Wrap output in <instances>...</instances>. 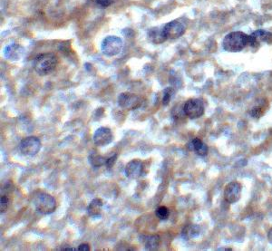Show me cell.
Listing matches in <instances>:
<instances>
[{"label":"cell","instance_id":"3957f363","mask_svg":"<svg viewBox=\"0 0 272 251\" xmlns=\"http://www.w3.org/2000/svg\"><path fill=\"white\" fill-rule=\"evenodd\" d=\"M33 204L35 206V209L44 215H49L53 213L56 208V201L54 198L45 192H39L38 194H36L33 200Z\"/></svg>","mask_w":272,"mask_h":251},{"label":"cell","instance_id":"83f0119b","mask_svg":"<svg viewBox=\"0 0 272 251\" xmlns=\"http://www.w3.org/2000/svg\"><path fill=\"white\" fill-rule=\"evenodd\" d=\"M268 239H269V240H270V242L271 243H272V227L270 229V231H269V234H268Z\"/></svg>","mask_w":272,"mask_h":251},{"label":"cell","instance_id":"484cf974","mask_svg":"<svg viewBox=\"0 0 272 251\" xmlns=\"http://www.w3.org/2000/svg\"><path fill=\"white\" fill-rule=\"evenodd\" d=\"M95 3L97 6H100L101 8H107L109 6H111L112 3V0H95Z\"/></svg>","mask_w":272,"mask_h":251},{"label":"cell","instance_id":"30bf717a","mask_svg":"<svg viewBox=\"0 0 272 251\" xmlns=\"http://www.w3.org/2000/svg\"><path fill=\"white\" fill-rule=\"evenodd\" d=\"M163 31L167 39H176L185 33L184 25L178 21L169 22L163 26Z\"/></svg>","mask_w":272,"mask_h":251},{"label":"cell","instance_id":"9a60e30c","mask_svg":"<svg viewBox=\"0 0 272 251\" xmlns=\"http://www.w3.org/2000/svg\"><path fill=\"white\" fill-rule=\"evenodd\" d=\"M190 151H195L196 153L199 156L204 157L207 155L208 147L206 144H204L199 138H194L191 140L188 144Z\"/></svg>","mask_w":272,"mask_h":251},{"label":"cell","instance_id":"4316f807","mask_svg":"<svg viewBox=\"0 0 272 251\" xmlns=\"http://www.w3.org/2000/svg\"><path fill=\"white\" fill-rule=\"evenodd\" d=\"M90 251V247H89L88 244L86 243H83V244H81L78 247V251Z\"/></svg>","mask_w":272,"mask_h":251},{"label":"cell","instance_id":"d4e9b609","mask_svg":"<svg viewBox=\"0 0 272 251\" xmlns=\"http://www.w3.org/2000/svg\"><path fill=\"white\" fill-rule=\"evenodd\" d=\"M117 157H118V155L116 153H114L113 155L107 159L106 166H107V169H111L114 165V163L116 162V160H117Z\"/></svg>","mask_w":272,"mask_h":251},{"label":"cell","instance_id":"7402d4cb","mask_svg":"<svg viewBox=\"0 0 272 251\" xmlns=\"http://www.w3.org/2000/svg\"><path fill=\"white\" fill-rule=\"evenodd\" d=\"M155 215L156 217L159 219V220H162V221H165L168 218H169V215H170V211L168 208H166L164 206H161L158 209L155 210Z\"/></svg>","mask_w":272,"mask_h":251},{"label":"cell","instance_id":"6da1fadb","mask_svg":"<svg viewBox=\"0 0 272 251\" xmlns=\"http://www.w3.org/2000/svg\"><path fill=\"white\" fill-rule=\"evenodd\" d=\"M57 62V57L53 53L38 54L33 61V68L39 75L45 76L53 72Z\"/></svg>","mask_w":272,"mask_h":251},{"label":"cell","instance_id":"5b68a950","mask_svg":"<svg viewBox=\"0 0 272 251\" xmlns=\"http://www.w3.org/2000/svg\"><path fill=\"white\" fill-rule=\"evenodd\" d=\"M19 151L26 156H35L41 149V142L34 136L24 138L19 144Z\"/></svg>","mask_w":272,"mask_h":251},{"label":"cell","instance_id":"9c48e42d","mask_svg":"<svg viewBox=\"0 0 272 251\" xmlns=\"http://www.w3.org/2000/svg\"><path fill=\"white\" fill-rule=\"evenodd\" d=\"M242 196V185L233 181L225 187L224 198L227 202L229 203H235Z\"/></svg>","mask_w":272,"mask_h":251},{"label":"cell","instance_id":"cb8c5ba5","mask_svg":"<svg viewBox=\"0 0 272 251\" xmlns=\"http://www.w3.org/2000/svg\"><path fill=\"white\" fill-rule=\"evenodd\" d=\"M249 114L251 117L253 118H260V116L263 114V111H262V108L258 106V107L252 108L250 111H249Z\"/></svg>","mask_w":272,"mask_h":251},{"label":"cell","instance_id":"ba28073f","mask_svg":"<svg viewBox=\"0 0 272 251\" xmlns=\"http://www.w3.org/2000/svg\"><path fill=\"white\" fill-rule=\"evenodd\" d=\"M272 41V34L266 30H257L250 36H248V45L253 48H259L262 43H270Z\"/></svg>","mask_w":272,"mask_h":251},{"label":"cell","instance_id":"277c9868","mask_svg":"<svg viewBox=\"0 0 272 251\" xmlns=\"http://www.w3.org/2000/svg\"><path fill=\"white\" fill-rule=\"evenodd\" d=\"M123 40L117 36H111L106 37L101 46L102 52L107 56H114L121 53L123 50Z\"/></svg>","mask_w":272,"mask_h":251},{"label":"cell","instance_id":"5bb4252c","mask_svg":"<svg viewBox=\"0 0 272 251\" xmlns=\"http://www.w3.org/2000/svg\"><path fill=\"white\" fill-rule=\"evenodd\" d=\"M147 36H148L149 41L154 45H160L167 40L163 27L161 28L156 26V27L150 28L147 32Z\"/></svg>","mask_w":272,"mask_h":251},{"label":"cell","instance_id":"e0dca14e","mask_svg":"<svg viewBox=\"0 0 272 251\" xmlns=\"http://www.w3.org/2000/svg\"><path fill=\"white\" fill-rule=\"evenodd\" d=\"M201 233V228L197 225H188L184 227L182 232V236L184 239L189 240V239H194L198 237Z\"/></svg>","mask_w":272,"mask_h":251},{"label":"cell","instance_id":"603a6c76","mask_svg":"<svg viewBox=\"0 0 272 251\" xmlns=\"http://www.w3.org/2000/svg\"><path fill=\"white\" fill-rule=\"evenodd\" d=\"M10 203V201H9V198L7 197L6 195H2L1 196V201H0V210H1V213H4L6 212V209L8 208Z\"/></svg>","mask_w":272,"mask_h":251},{"label":"cell","instance_id":"ac0fdd59","mask_svg":"<svg viewBox=\"0 0 272 251\" xmlns=\"http://www.w3.org/2000/svg\"><path fill=\"white\" fill-rule=\"evenodd\" d=\"M161 243L160 237L158 235H152L146 237V239L144 240V245L145 249L147 251H155L159 248Z\"/></svg>","mask_w":272,"mask_h":251},{"label":"cell","instance_id":"52a82bcc","mask_svg":"<svg viewBox=\"0 0 272 251\" xmlns=\"http://www.w3.org/2000/svg\"><path fill=\"white\" fill-rule=\"evenodd\" d=\"M184 113L190 119H196L204 114V104L200 99H190L184 104Z\"/></svg>","mask_w":272,"mask_h":251},{"label":"cell","instance_id":"8fae6325","mask_svg":"<svg viewBox=\"0 0 272 251\" xmlns=\"http://www.w3.org/2000/svg\"><path fill=\"white\" fill-rule=\"evenodd\" d=\"M94 142L98 146H107L112 142V131L107 127H100L95 131Z\"/></svg>","mask_w":272,"mask_h":251},{"label":"cell","instance_id":"7a4b0ae2","mask_svg":"<svg viewBox=\"0 0 272 251\" xmlns=\"http://www.w3.org/2000/svg\"><path fill=\"white\" fill-rule=\"evenodd\" d=\"M248 45V36L241 31L231 32L225 36L222 46L224 50L231 53L240 52Z\"/></svg>","mask_w":272,"mask_h":251},{"label":"cell","instance_id":"4fadbf2b","mask_svg":"<svg viewBox=\"0 0 272 251\" xmlns=\"http://www.w3.org/2000/svg\"><path fill=\"white\" fill-rule=\"evenodd\" d=\"M24 54V48L18 44H11L4 49V55L6 59L10 61H18Z\"/></svg>","mask_w":272,"mask_h":251},{"label":"cell","instance_id":"ffe728a7","mask_svg":"<svg viewBox=\"0 0 272 251\" xmlns=\"http://www.w3.org/2000/svg\"><path fill=\"white\" fill-rule=\"evenodd\" d=\"M172 118L173 121L179 122L181 120L184 119L185 117V113H184V105L182 106L181 104H176L172 110Z\"/></svg>","mask_w":272,"mask_h":251},{"label":"cell","instance_id":"7c38bea8","mask_svg":"<svg viewBox=\"0 0 272 251\" xmlns=\"http://www.w3.org/2000/svg\"><path fill=\"white\" fill-rule=\"evenodd\" d=\"M143 163L140 160H133L125 167V176L129 179H138L143 174Z\"/></svg>","mask_w":272,"mask_h":251},{"label":"cell","instance_id":"f1b7e54d","mask_svg":"<svg viewBox=\"0 0 272 251\" xmlns=\"http://www.w3.org/2000/svg\"><path fill=\"white\" fill-rule=\"evenodd\" d=\"M218 251H232V250H231V249H223V248H222V249H219V250H218Z\"/></svg>","mask_w":272,"mask_h":251},{"label":"cell","instance_id":"d6986e66","mask_svg":"<svg viewBox=\"0 0 272 251\" xmlns=\"http://www.w3.org/2000/svg\"><path fill=\"white\" fill-rule=\"evenodd\" d=\"M88 159L90 164L94 168H99L103 165H106V162H107V159L105 157L99 155L95 152L90 153Z\"/></svg>","mask_w":272,"mask_h":251},{"label":"cell","instance_id":"2e32d148","mask_svg":"<svg viewBox=\"0 0 272 251\" xmlns=\"http://www.w3.org/2000/svg\"><path fill=\"white\" fill-rule=\"evenodd\" d=\"M103 201L100 199H94L87 207V212L91 217H100L102 207H103Z\"/></svg>","mask_w":272,"mask_h":251},{"label":"cell","instance_id":"44dd1931","mask_svg":"<svg viewBox=\"0 0 272 251\" xmlns=\"http://www.w3.org/2000/svg\"><path fill=\"white\" fill-rule=\"evenodd\" d=\"M174 90L172 87H167L163 90V104L164 106H167L169 104V102H171L172 96L174 95Z\"/></svg>","mask_w":272,"mask_h":251},{"label":"cell","instance_id":"8992f818","mask_svg":"<svg viewBox=\"0 0 272 251\" xmlns=\"http://www.w3.org/2000/svg\"><path fill=\"white\" fill-rule=\"evenodd\" d=\"M118 104L120 107L129 111L137 110L142 105V99L140 96L131 93H122L118 96Z\"/></svg>","mask_w":272,"mask_h":251}]
</instances>
